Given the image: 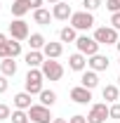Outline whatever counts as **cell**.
Wrapping results in <instances>:
<instances>
[{"instance_id": "obj_32", "label": "cell", "mask_w": 120, "mask_h": 123, "mask_svg": "<svg viewBox=\"0 0 120 123\" xmlns=\"http://www.w3.org/2000/svg\"><path fill=\"white\" fill-rule=\"evenodd\" d=\"M68 123H87V116H73V118H68Z\"/></svg>"}, {"instance_id": "obj_15", "label": "cell", "mask_w": 120, "mask_h": 123, "mask_svg": "<svg viewBox=\"0 0 120 123\" xmlns=\"http://www.w3.org/2000/svg\"><path fill=\"white\" fill-rule=\"evenodd\" d=\"M61 52H64L61 43H45V47H43V55H45L47 59H57Z\"/></svg>"}, {"instance_id": "obj_20", "label": "cell", "mask_w": 120, "mask_h": 123, "mask_svg": "<svg viewBox=\"0 0 120 123\" xmlns=\"http://www.w3.org/2000/svg\"><path fill=\"white\" fill-rule=\"evenodd\" d=\"M59 38H61V43H75V40H78V36H75V29H73V26H66V29H61Z\"/></svg>"}, {"instance_id": "obj_25", "label": "cell", "mask_w": 120, "mask_h": 123, "mask_svg": "<svg viewBox=\"0 0 120 123\" xmlns=\"http://www.w3.org/2000/svg\"><path fill=\"white\" fill-rule=\"evenodd\" d=\"M19 55H21V43H19V40H10V57L14 59Z\"/></svg>"}, {"instance_id": "obj_11", "label": "cell", "mask_w": 120, "mask_h": 123, "mask_svg": "<svg viewBox=\"0 0 120 123\" xmlns=\"http://www.w3.org/2000/svg\"><path fill=\"white\" fill-rule=\"evenodd\" d=\"M87 64H90L92 71H106L108 69V57H104V55H92Z\"/></svg>"}, {"instance_id": "obj_38", "label": "cell", "mask_w": 120, "mask_h": 123, "mask_svg": "<svg viewBox=\"0 0 120 123\" xmlns=\"http://www.w3.org/2000/svg\"><path fill=\"white\" fill-rule=\"evenodd\" d=\"M115 47H118V52H120V40H118V43H115Z\"/></svg>"}, {"instance_id": "obj_12", "label": "cell", "mask_w": 120, "mask_h": 123, "mask_svg": "<svg viewBox=\"0 0 120 123\" xmlns=\"http://www.w3.org/2000/svg\"><path fill=\"white\" fill-rule=\"evenodd\" d=\"M43 62H45V55H43L40 50H31L28 55H26V64H28V69H38V66H43Z\"/></svg>"}, {"instance_id": "obj_16", "label": "cell", "mask_w": 120, "mask_h": 123, "mask_svg": "<svg viewBox=\"0 0 120 123\" xmlns=\"http://www.w3.org/2000/svg\"><path fill=\"white\" fill-rule=\"evenodd\" d=\"M28 10H31L28 0H14V2H12V14H14L16 19H21V17L26 14Z\"/></svg>"}, {"instance_id": "obj_7", "label": "cell", "mask_w": 120, "mask_h": 123, "mask_svg": "<svg viewBox=\"0 0 120 123\" xmlns=\"http://www.w3.org/2000/svg\"><path fill=\"white\" fill-rule=\"evenodd\" d=\"M10 33L14 40H28V24L24 19H14L10 24Z\"/></svg>"}, {"instance_id": "obj_26", "label": "cell", "mask_w": 120, "mask_h": 123, "mask_svg": "<svg viewBox=\"0 0 120 123\" xmlns=\"http://www.w3.org/2000/svg\"><path fill=\"white\" fill-rule=\"evenodd\" d=\"M82 5H85V10H87V12H94V10H99V7H101V0H82Z\"/></svg>"}, {"instance_id": "obj_31", "label": "cell", "mask_w": 120, "mask_h": 123, "mask_svg": "<svg viewBox=\"0 0 120 123\" xmlns=\"http://www.w3.org/2000/svg\"><path fill=\"white\" fill-rule=\"evenodd\" d=\"M111 24H113V29L120 31V12H113V17H111Z\"/></svg>"}, {"instance_id": "obj_3", "label": "cell", "mask_w": 120, "mask_h": 123, "mask_svg": "<svg viewBox=\"0 0 120 123\" xmlns=\"http://www.w3.org/2000/svg\"><path fill=\"white\" fill-rule=\"evenodd\" d=\"M71 24H73V29H78V31H87V29L94 26V17H92V12H87V10L73 12V14H71Z\"/></svg>"}, {"instance_id": "obj_5", "label": "cell", "mask_w": 120, "mask_h": 123, "mask_svg": "<svg viewBox=\"0 0 120 123\" xmlns=\"http://www.w3.org/2000/svg\"><path fill=\"white\" fill-rule=\"evenodd\" d=\"M40 71H43V76L49 78V80H61V76H64V66H61L59 62H54V59H45Z\"/></svg>"}, {"instance_id": "obj_1", "label": "cell", "mask_w": 120, "mask_h": 123, "mask_svg": "<svg viewBox=\"0 0 120 123\" xmlns=\"http://www.w3.org/2000/svg\"><path fill=\"white\" fill-rule=\"evenodd\" d=\"M43 71H38V69H28V74H26V92L31 95H40V92L45 90L43 88Z\"/></svg>"}, {"instance_id": "obj_27", "label": "cell", "mask_w": 120, "mask_h": 123, "mask_svg": "<svg viewBox=\"0 0 120 123\" xmlns=\"http://www.w3.org/2000/svg\"><path fill=\"white\" fill-rule=\"evenodd\" d=\"M7 118H12V111L7 104H0V121H7Z\"/></svg>"}, {"instance_id": "obj_4", "label": "cell", "mask_w": 120, "mask_h": 123, "mask_svg": "<svg viewBox=\"0 0 120 123\" xmlns=\"http://www.w3.org/2000/svg\"><path fill=\"white\" fill-rule=\"evenodd\" d=\"M28 118L33 123H52L54 121L52 114H49V107H45V104H33L28 109Z\"/></svg>"}, {"instance_id": "obj_22", "label": "cell", "mask_w": 120, "mask_h": 123, "mask_svg": "<svg viewBox=\"0 0 120 123\" xmlns=\"http://www.w3.org/2000/svg\"><path fill=\"white\" fill-rule=\"evenodd\" d=\"M28 45H31V50H43L45 47V38L40 33H33V36H28Z\"/></svg>"}, {"instance_id": "obj_36", "label": "cell", "mask_w": 120, "mask_h": 123, "mask_svg": "<svg viewBox=\"0 0 120 123\" xmlns=\"http://www.w3.org/2000/svg\"><path fill=\"white\" fill-rule=\"evenodd\" d=\"M52 123H68V121H64V118H54Z\"/></svg>"}, {"instance_id": "obj_23", "label": "cell", "mask_w": 120, "mask_h": 123, "mask_svg": "<svg viewBox=\"0 0 120 123\" xmlns=\"http://www.w3.org/2000/svg\"><path fill=\"white\" fill-rule=\"evenodd\" d=\"M101 95H104L106 102H115L118 99V85H106L104 90H101Z\"/></svg>"}, {"instance_id": "obj_10", "label": "cell", "mask_w": 120, "mask_h": 123, "mask_svg": "<svg viewBox=\"0 0 120 123\" xmlns=\"http://www.w3.org/2000/svg\"><path fill=\"white\" fill-rule=\"evenodd\" d=\"M71 99H73V102H78V104H87V102L92 99V90L82 88V85H78V88H73V90H71Z\"/></svg>"}, {"instance_id": "obj_24", "label": "cell", "mask_w": 120, "mask_h": 123, "mask_svg": "<svg viewBox=\"0 0 120 123\" xmlns=\"http://www.w3.org/2000/svg\"><path fill=\"white\" fill-rule=\"evenodd\" d=\"M28 114L24 111V109H16V111H12V123H28Z\"/></svg>"}, {"instance_id": "obj_14", "label": "cell", "mask_w": 120, "mask_h": 123, "mask_svg": "<svg viewBox=\"0 0 120 123\" xmlns=\"http://www.w3.org/2000/svg\"><path fill=\"white\" fill-rule=\"evenodd\" d=\"M85 64H87V59H85L82 52H75V55L68 57V66H71L73 71H85Z\"/></svg>"}, {"instance_id": "obj_9", "label": "cell", "mask_w": 120, "mask_h": 123, "mask_svg": "<svg viewBox=\"0 0 120 123\" xmlns=\"http://www.w3.org/2000/svg\"><path fill=\"white\" fill-rule=\"evenodd\" d=\"M71 14H73V12H71V5H68V2H61V0L54 5V10H52V17H54V19H59V21L71 19Z\"/></svg>"}, {"instance_id": "obj_33", "label": "cell", "mask_w": 120, "mask_h": 123, "mask_svg": "<svg viewBox=\"0 0 120 123\" xmlns=\"http://www.w3.org/2000/svg\"><path fill=\"white\" fill-rule=\"evenodd\" d=\"M31 10H40V5H43V0H28Z\"/></svg>"}, {"instance_id": "obj_18", "label": "cell", "mask_w": 120, "mask_h": 123, "mask_svg": "<svg viewBox=\"0 0 120 123\" xmlns=\"http://www.w3.org/2000/svg\"><path fill=\"white\" fill-rule=\"evenodd\" d=\"M0 71H2V76H14L16 74V62L12 57H7V59L0 62Z\"/></svg>"}, {"instance_id": "obj_29", "label": "cell", "mask_w": 120, "mask_h": 123, "mask_svg": "<svg viewBox=\"0 0 120 123\" xmlns=\"http://www.w3.org/2000/svg\"><path fill=\"white\" fill-rule=\"evenodd\" d=\"M7 57H10V40L5 45H0V59H7Z\"/></svg>"}, {"instance_id": "obj_17", "label": "cell", "mask_w": 120, "mask_h": 123, "mask_svg": "<svg viewBox=\"0 0 120 123\" xmlns=\"http://www.w3.org/2000/svg\"><path fill=\"white\" fill-rule=\"evenodd\" d=\"M14 107L16 109H31L33 104H31V92H19V95H14Z\"/></svg>"}, {"instance_id": "obj_28", "label": "cell", "mask_w": 120, "mask_h": 123, "mask_svg": "<svg viewBox=\"0 0 120 123\" xmlns=\"http://www.w3.org/2000/svg\"><path fill=\"white\" fill-rule=\"evenodd\" d=\"M108 116H111V118H120V104L118 102H115L113 107H108Z\"/></svg>"}, {"instance_id": "obj_13", "label": "cell", "mask_w": 120, "mask_h": 123, "mask_svg": "<svg viewBox=\"0 0 120 123\" xmlns=\"http://www.w3.org/2000/svg\"><path fill=\"white\" fill-rule=\"evenodd\" d=\"M80 83H82V88H87V90H94V88L99 85V76H97V71H82V78H80Z\"/></svg>"}, {"instance_id": "obj_37", "label": "cell", "mask_w": 120, "mask_h": 123, "mask_svg": "<svg viewBox=\"0 0 120 123\" xmlns=\"http://www.w3.org/2000/svg\"><path fill=\"white\" fill-rule=\"evenodd\" d=\"M47 2H52V5H57V2H59V0H47Z\"/></svg>"}, {"instance_id": "obj_21", "label": "cell", "mask_w": 120, "mask_h": 123, "mask_svg": "<svg viewBox=\"0 0 120 123\" xmlns=\"http://www.w3.org/2000/svg\"><path fill=\"white\" fill-rule=\"evenodd\" d=\"M54 102H57V92H54V90H43V92H40V104L52 107Z\"/></svg>"}, {"instance_id": "obj_34", "label": "cell", "mask_w": 120, "mask_h": 123, "mask_svg": "<svg viewBox=\"0 0 120 123\" xmlns=\"http://www.w3.org/2000/svg\"><path fill=\"white\" fill-rule=\"evenodd\" d=\"M7 90V76H0V92Z\"/></svg>"}, {"instance_id": "obj_30", "label": "cell", "mask_w": 120, "mask_h": 123, "mask_svg": "<svg viewBox=\"0 0 120 123\" xmlns=\"http://www.w3.org/2000/svg\"><path fill=\"white\" fill-rule=\"evenodd\" d=\"M106 7H108L111 12H120V0H108V2H106Z\"/></svg>"}, {"instance_id": "obj_19", "label": "cell", "mask_w": 120, "mask_h": 123, "mask_svg": "<svg viewBox=\"0 0 120 123\" xmlns=\"http://www.w3.org/2000/svg\"><path fill=\"white\" fill-rule=\"evenodd\" d=\"M49 19H52V14H49L47 10H43V7L33 12V21H35V24H40V26H47V24H49Z\"/></svg>"}, {"instance_id": "obj_2", "label": "cell", "mask_w": 120, "mask_h": 123, "mask_svg": "<svg viewBox=\"0 0 120 123\" xmlns=\"http://www.w3.org/2000/svg\"><path fill=\"white\" fill-rule=\"evenodd\" d=\"M94 40L99 45H115L118 43V31L113 26H101V29L94 31Z\"/></svg>"}, {"instance_id": "obj_6", "label": "cell", "mask_w": 120, "mask_h": 123, "mask_svg": "<svg viewBox=\"0 0 120 123\" xmlns=\"http://www.w3.org/2000/svg\"><path fill=\"white\" fill-rule=\"evenodd\" d=\"M75 45H78V52H82V55H99V43L94 40V38H87V36H78V40H75Z\"/></svg>"}, {"instance_id": "obj_8", "label": "cell", "mask_w": 120, "mask_h": 123, "mask_svg": "<svg viewBox=\"0 0 120 123\" xmlns=\"http://www.w3.org/2000/svg\"><path fill=\"white\" fill-rule=\"evenodd\" d=\"M106 118H111L106 104H94V107L90 109V114H87V123H104Z\"/></svg>"}, {"instance_id": "obj_35", "label": "cell", "mask_w": 120, "mask_h": 123, "mask_svg": "<svg viewBox=\"0 0 120 123\" xmlns=\"http://www.w3.org/2000/svg\"><path fill=\"white\" fill-rule=\"evenodd\" d=\"M5 43H7V36H5V33H0V45H5Z\"/></svg>"}]
</instances>
